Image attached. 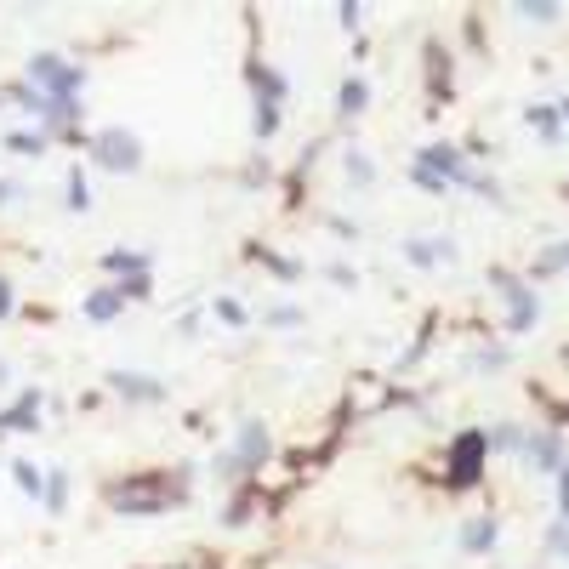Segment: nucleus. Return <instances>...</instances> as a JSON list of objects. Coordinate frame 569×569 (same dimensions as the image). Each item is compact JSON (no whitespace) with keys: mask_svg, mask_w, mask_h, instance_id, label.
Here are the masks:
<instances>
[{"mask_svg":"<svg viewBox=\"0 0 569 569\" xmlns=\"http://www.w3.org/2000/svg\"><path fill=\"white\" fill-rule=\"evenodd\" d=\"M524 120H530V126L547 137V143H558V137H564V120H558V109H530Z\"/></svg>","mask_w":569,"mask_h":569,"instance_id":"15","label":"nucleus"},{"mask_svg":"<svg viewBox=\"0 0 569 569\" xmlns=\"http://www.w3.org/2000/svg\"><path fill=\"white\" fill-rule=\"evenodd\" d=\"M6 376H12V371H6V364H0V388H6Z\"/></svg>","mask_w":569,"mask_h":569,"instance_id":"34","label":"nucleus"},{"mask_svg":"<svg viewBox=\"0 0 569 569\" xmlns=\"http://www.w3.org/2000/svg\"><path fill=\"white\" fill-rule=\"evenodd\" d=\"M496 290L506 297V331H513V336H524V331L535 325V314H541L535 290H530V285H518L513 273H496Z\"/></svg>","mask_w":569,"mask_h":569,"instance_id":"6","label":"nucleus"},{"mask_svg":"<svg viewBox=\"0 0 569 569\" xmlns=\"http://www.w3.org/2000/svg\"><path fill=\"white\" fill-rule=\"evenodd\" d=\"M23 188H18V182H0V205H12V199H18Z\"/></svg>","mask_w":569,"mask_h":569,"instance_id":"31","label":"nucleus"},{"mask_svg":"<svg viewBox=\"0 0 569 569\" xmlns=\"http://www.w3.org/2000/svg\"><path fill=\"white\" fill-rule=\"evenodd\" d=\"M359 18H364V6H359V0H347V6H342V29H359Z\"/></svg>","mask_w":569,"mask_h":569,"instance_id":"29","label":"nucleus"},{"mask_svg":"<svg viewBox=\"0 0 569 569\" xmlns=\"http://www.w3.org/2000/svg\"><path fill=\"white\" fill-rule=\"evenodd\" d=\"M12 479H18L23 496H46V473L35 467V461H12Z\"/></svg>","mask_w":569,"mask_h":569,"instance_id":"13","label":"nucleus"},{"mask_svg":"<svg viewBox=\"0 0 569 569\" xmlns=\"http://www.w3.org/2000/svg\"><path fill=\"white\" fill-rule=\"evenodd\" d=\"M518 12H524V18H535V23H558V0H524V6H518Z\"/></svg>","mask_w":569,"mask_h":569,"instance_id":"20","label":"nucleus"},{"mask_svg":"<svg viewBox=\"0 0 569 569\" xmlns=\"http://www.w3.org/2000/svg\"><path fill=\"white\" fill-rule=\"evenodd\" d=\"M6 314H12V285L0 280V319H6Z\"/></svg>","mask_w":569,"mask_h":569,"instance_id":"32","label":"nucleus"},{"mask_svg":"<svg viewBox=\"0 0 569 569\" xmlns=\"http://www.w3.org/2000/svg\"><path fill=\"white\" fill-rule=\"evenodd\" d=\"M120 314V290H91L86 297V319H97V325H109Z\"/></svg>","mask_w":569,"mask_h":569,"instance_id":"12","label":"nucleus"},{"mask_svg":"<svg viewBox=\"0 0 569 569\" xmlns=\"http://www.w3.org/2000/svg\"><path fill=\"white\" fill-rule=\"evenodd\" d=\"M524 456H530L535 473H558V467H564V444H558V433H530V439H524Z\"/></svg>","mask_w":569,"mask_h":569,"instance_id":"8","label":"nucleus"},{"mask_svg":"<svg viewBox=\"0 0 569 569\" xmlns=\"http://www.w3.org/2000/svg\"><path fill=\"white\" fill-rule=\"evenodd\" d=\"M103 263H109L114 273H126V280H137V273H148V256H143V251H109Z\"/></svg>","mask_w":569,"mask_h":569,"instance_id":"14","label":"nucleus"},{"mask_svg":"<svg viewBox=\"0 0 569 569\" xmlns=\"http://www.w3.org/2000/svg\"><path fill=\"white\" fill-rule=\"evenodd\" d=\"M109 388H114L120 398H137V405H154V398H165L160 381H148V376H137V371H114Z\"/></svg>","mask_w":569,"mask_h":569,"instance_id":"9","label":"nucleus"},{"mask_svg":"<svg viewBox=\"0 0 569 569\" xmlns=\"http://www.w3.org/2000/svg\"><path fill=\"white\" fill-rule=\"evenodd\" d=\"M120 290V302L126 297H148V273H137V280H126V285H114Z\"/></svg>","mask_w":569,"mask_h":569,"instance_id":"28","label":"nucleus"},{"mask_svg":"<svg viewBox=\"0 0 569 569\" xmlns=\"http://www.w3.org/2000/svg\"><path fill=\"white\" fill-rule=\"evenodd\" d=\"M63 501H69V473H52L46 479V513H63Z\"/></svg>","mask_w":569,"mask_h":569,"instance_id":"17","label":"nucleus"},{"mask_svg":"<svg viewBox=\"0 0 569 569\" xmlns=\"http://www.w3.org/2000/svg\"><path fill=\"white\" fill-rule=\"evenodd\" d=\"M114 506L131 518H154V513H172V496H165L160 479H131V484H114Z\"/></svg>","mask_w":569,"mask_h":569,"instance_id":"2","label":"nucleus"},{"mask_svg":"<svg viewBox=\"0 0 569 569\" xmlns=\"http://www.w3.org/2000/svg\"><path fill=\"white\" fill-rule=\"evenodd\" d=\"M6 148L12 154H46V131H12Z\"/></svg>","mask_w":569,"mask_h":569,"instance_id":"18","label":"nucleus"},{"mask_svg":"<svg viewBox=\"0 0 569 569\" xmlns=\"http://www.w3.org/2000/svg\"><path fill=\"white\" fill-rule=\"evenodd\" d=\"M245 518H251V501H245V496H239L234 506H228V524H245Z\"/></svg>","mask_w":569,"mask_h":569,"instance_id":"30","label":"nucleus"},{"mask_svg":"<svg viewBox=\"0 0 569 569\" xmlns=\"http://www.w3.org/2000/svg\"><path fill=\"white\" fill-rule=\"evenodd\" d=\"M347 177H353V182H371V177H376V165L364 160L359 148H347Z\"/></svg>","mask_w":569,"mask_h":569,"instance_id":"23","label":"nucleus"},{"mask_svg":"<svg viewBox=\"0 0 569 569\" xmlns=\"http://www.w3.org/2000/svg\"><path fill=\"white\" fill-rule=\"evenodd\" d=\"M410 177H416L427 194H444V177H439V172H427V165H410Z\"/></svg>","mask_w":569,"mask_h":569,"instance_id":"24","label":"nucleus"},{"mask_svg":"<svg viewBox=\"0 0 569 569\" xmlns=\"http://www.w3.org/2000/svg\"><path fill=\"white\" fill-rule=\"evenodd\" d=\"M484 456H490V444L484 433H461L450 444V490H473L484 479Z\"/></svg>","mask_w":569,"mask_h":569,"instance_id":"3","label":"nucleus"},{"mask_svg":"<svg viewBox=\"0 0 569 569\" xmlns=\"http://www.w3.org/2000/svg\"><path fill=\"white\" fill-rule=\"evenodd\" d=\"M86 205H91V188H86V172L74 165L69 172V211H86Z\"/></svg>","mask_w":569,"mask_h":569,"instance_id":"19","label":"nucleus"},{"mask_svg":"<svg viewBox=\"0 0 569 569\" xmlns=\"http://www.w3.org/2000/svg\"><path fill=\"white\" fill-rule=\"evenodd\" d=\"M217 314L228 319V325H245V307H239L234 297H217Z\"/></svg>","mask_w":569,"mask_h":569,"instance_id":"27","label":"nucleus"},{"mask_svg":"<svg viewBox=\"0 0 569 569\" xmlns=\"http://www.w3.org/2000/svg\"><path fill=\"white\" fill-rule=\"evenodd\" d=\"M29 86H35L40 97H74V91L86 86V69H74V63H63V57L40 52L35 63H29Z\"/></svg>","mask_w":569,"mask_h":569,"instance_id":"1","label":"nucleus"},{"mask_svg":"<svg viewBox=\"0 0 569 569\" xmlns=\"http://www.w3.org/2000/svg\"><path fill=\"white\" fill-rule=\"evenodd\" d=\"M416 165H427V172H439L444 182H467V188L479 182V177L467 172V160H461V154H456L450 143H433V148H422V154H416Z\"/></svg>","mask_w":569,"mask_h":569,"instance_id":"7","label":"nucleus"},{"mask_svg":"<svg viewBox=\"0 0 569 569\" xmlns=\"http://www.w3.org/2000/svg\"><path fill=\"white\" fill-rule=\"evenodd\" d=\"M29 427H40V393H35V388H29L18 405L0 416V433H29Z\"/></svg>","mask_w":569,"mask_h":569,"instance_id":"10","label":"nucleus"},{"mask_svg":"<svg viewBox=\"0 0 569 569\" xmlns=\"http://www.w3.org/2000/svg\"><path fill=\"white\" fill-rule=\"evenodd\" d=\"M91 160L109 165V172H137V165H143V148H137L131 131H97L91 137Z\"/></svg>","mask_w":569,"mask_h":569,"instance_id":"5","label":"nucleus"},{"mask_svg":"<svg viewBox=\"0 0 569 569\" xmlns=\"http://www.w3.org/2000/svg\"><path fill=\"white\" fill-rule=\"evenodd\" d=\"M558 120H564V126H569V97H564V103H558Z\"/></svg>","mask_w":569,"mask_h":569,"instance_id":"33","label":"nucleus"},{"mask_svg":"<svg viewBox=\"0 0 569 569\" xmlns=\"http://www.w3.org/2000/svg\"><path fill=\"white\" fill-rule=\"evenodd\" d=\"M484 444H490V450H518L524 433H518V427H496V433H484Z\"/></svg>","mask_w":569,"mask_h":569,"instance_id":"22","label":"nucleus"},{"mask_svg":"<svg viewBox=\"0 0 569 569\" xmlns=\"http://www.w3.org/2000/svg\"><path fill=\"white\" fill-rule=\"evenodd\" d=\"M558 518H564V524H569V461H564V467H558Z\"/></svg>","mask_w":569,"mask_h":569,"instance_id":"26","label":"nucleus"},{"mask_svg":"<svg viewBox=\"0 0 569 569\" xmlns=\"http://www.w3.org/2000/svg\"><path fill=\"white\" fill-rule=\"evenodd\" d=\"M364 103H371V86H364V80H359V74H353V80L342 86V114H359V109H364Z\"/></svg>","mask_w":569,"mask_h":569,"instance_id":"16","label":"nucleus"},{"mask_svg":"<svg viewBox=\"0 0 569 569\" xmlns=\"http://www.w3.org/2000/svg\"><path fill=\"white\" fill-rule=\"evenodd\" d=\"M496 518H473V524L467 530H461V547H467V552H490V547H496Z\"/></svg>","mask_w":569,"mask_h":569,"instance_id":"11","label":"nucleus"},{"mask_svg":"<svg viewBox=\"0 0 569 569\" xmlns=\"http://www.w3.org/2000/svg\"><path fill=\"white\" fill-rule=\"evenodd\" d=\"M547 547L558 552V558H569V524H552V530H547Z\"/></svg>","mask_w":569,"mask_h":569,"instance_id":"25","label":"nucleus"},{"mask_svg":"<svg viewBox=\"0 0 569 569\" xmlns=\"http://www.w3.org/2000/svg\"><path fill=\"white\" fill-rule=\"evenodd\" d=\"M280 131V103H256V137Z\"/></svg>","mask_w":569,"mask_h":569,"instance_id":"21","label":"nucleus"},{"mask_svg":"<svg viewBox=\"0 0 569 569\" xmlns=\"http://www.w3.org/2000/svg\"><path fill=\"white\" fill-rule=\"evenodd\" d=\"M268 427L263 422H239V439H234V456H222V473H256L268 461Z\"/></svg>","mask_w":569,"mask_h":569,"instance_id":"4","label":"nucleus"}]
</instances>
